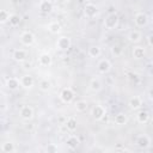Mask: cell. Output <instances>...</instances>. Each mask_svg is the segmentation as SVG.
Listing matches in <instances>:
<instances>
[{"instance_id": "obj_33", "label": "cell", "mask_w": 153, "mask_h": 153, "mask_svg": "<svg viewBox=\"0 0 153 153\" xmlns=\"http://www.w3.org/2000/svg\"><path fill=\"white\" fill-rule=\"evenodd\" d=\"M147 41H148V45L152 47V36H151V35L147 37Z\"/></svg>"}, {"instance_id": "obj_32", "label": "cell", "mask_w": 153, "mask_h": 153, "mask_svg": "<svg viewBox=\"0 0 153 153\" xmlns=\"http://www.w3.org/2000/svg\"><path fill=\"white\" fill-rule=\"evenodd\" d=\"M111 53H112L115 56H120L121 53H122V48H121L120 45H114V47L111 48Z\"/></svg>"}, {"instance_id": "obj_27", "label": "cell", "mask_w": 153, "mask_h": 153, "mask_svg": "<svg viewBox=\"0 0 153 153\" xmlns=\"http://www.w3.org/2000/svg\"><path fill=\"white\" fill-rule=\"evenodd\" d=\"M87 102L86 100H78L76 103H75V109H76V111H79V112H84V111H86V109H87Z\"/></svg>"}, {"instance_id": "obj_1", "label": "cell", "mask_w": 153, "mask_h": 153, "mask_svg": "<svg viewBox=\"0 0 153 153\" xmlns=\"http://www.w3.org/2000/svg\"><path fill=\"white\" fill-rule=\"evenodd\" d=\"M117 25H118V16H117L116 13H111V14H109V16L104 19V26H105V29H108V30H112V29H115Z\"/></svg>"}, {"instance_id": "obj_6", "label": "cell", "mask_w": 153, "mask_h": 153, "mask_svg": "<svg viewBox=\"0 0 153 153\" xmlns=\"http://www.w3.org/2000/svg\"><path fill=\"white\" fill-rule=\"evenodd\" d=\"M84 13H85V16L87 18H93V17H96L98 14V8H97V6L94 4L87 2L85 5V7H84Z\"/></svg>"}, {"instance_id": "obj_2", "label": "cell", "mask_w": 153, "mask_h": 153, "mask_svg": "<svg viewBox=\"0 0 153 153\" xmlns=\"http://www.w3.org/2000/svg\"><path fill=\"white\" fill-rule=\"evenodd\" d=\"M60 99L65 103V104H69L72 103V100L74 99V91L71 87H65L61 93H60Z\"/></svg>"}, {"instance_id": "obj_30", "label": "cell", "mask_w": 153, "mask_h": 153, "mask_svg": "<svg viewBox=\"0 0 153 153\" xmlns=\"http://www.w3.org/2000/svg\"><path fill=\"white\" fill-rule=\"evenodd\" d=\"M8 18H10V14L6 10H0V23L4 24L6 22H8Z\"/></svg>"}, {"instance_id": "obj_16", "label": "cell", "mask_w": 153, "mask_h": 153, "mask_svg": "<svg viewBox=\"0 0 153 153\" xmlns=\"http://www.w3.org/2000/svg\"><path fill=\"white\" fill-rule=\"evenodd\" d=\"M13 59L16 60V61H18V62H23V61H25L26 60V57H27V53L24 50V49H16L14 51H13Z\"/></svg>"}, {"instance_id": "obj_8", "label": "cell", "mask_w": 153, "mask_h": 153, "mask_svg": "<svg viewBox=\"0 0 153 153\" xmlns=\"http://www.w3.org/2000/svg\"><path fill=\"white\" fill-rule=\"evenodd\" d=\"M134 23H135L136 26H139V27H143V26L147 25V23H148V18H147V16H146L143 12H139V13H136L135 17H134Z\"/></svg>"}, {"instance_id": "obj_13", "label": "cell", "mask_w": 153, "mask_h": 153, "mask_svg": "<svg viewBox=\"0 0 153 153\" xmlns=\"http://www.w3.org/2000/svg\"><path fill=\"white\" fill-rule=\"evenodd\" d=\"M51 62H53V59L48 53H42L38 56V63L43 67H49L51 65Z\"/></svg>"}, {"instance_id": "obj_3", "label": "cell", "mask_w": 153, "mask_h": 153, "mask_svg": "<svg viewBox=\"0 0 153 153\" xmlns=\"http://www.w3.org/2000/svg\"><path fill=\"white\" fill-rule=\"evenodd\" d=\"M71 44H72L71 38L67 37V36H61V37L56 41V48H57L59 50H62V51L68 50V49L71 48Z\"/></svg>"}, {"instance_id": "obj_24", "label": "cell", "mask_w": 153, "mask_h": 153, "mask_svg": "<svg viewBox=\"0 0 153 153\" xmlns=\"http://www.w3.org/2000/svg\"><path fill=\"white\" fill-rule=\"evenodd\" d=\"M114 121H115V123H116L117 126H123V124L127 123L128 118H127V115H126V114H123V112H118V114L115 115Z\"/></svg>"}, {"instance_id": "obj_10", "label": "cell", "mask_w": 153, "mask_h": 153, "mask_svg": "<svg viewBox=\"0 0 153 153\" xmlns=\"http://www.w3.org/2000/svg\"><path fill=\"white\" fill-rule=\"evenodd\" d=\"M6 87L11 91H16L20 87V81L18 78H14V76H10L6 79Z\"/></svg>"}, {"instance_id": "obj_18", "label": "cell", "mask_w": 153, "mask_h": 153, "mask_svg": "<svg viewBox=\"0 0 153 153\" xmlns=\"http://www.w3.org/2000/svg\"><path fill=\"white\" fill-rule=\"evenodd\" d=\"M79 143H80V140H79L78 136H75V135H71V136L67 137V140H66V145H67V147H68L69 149H75V148L79 146Z\"/></svg>"}, {"instance_id": "obj_5", "label": "cell", "mask_w": 153, "mask_h": 153, "mask_svg": "<svg viewBox=\"0 0 153 153\" xmlns=\"http://www.w3.org/2000/svg\"><path fill=\"white\" fill-rule=\"evenodd\" d=\"M91 115H92V117L94 120L100 121L106 115V110H105V108L103 105H94L92 108V110H91Z\"/></svg>"}, {"instance_id": "obj_28", "label": "cell", "mask_w": 153, "mask_h": 153, "mask_svg": "<svg viewBox=\"0 0 153 153\" xmlns=\"http://www.w3.org/2000/svg\"><path fill=\"white\" fill-rule=\"evenodd\" d=\"M8 23H10L11 26H17V25H19V23H20V17H19L18 14H10Z\"/></svg>"}, {"instance_id": "obj_19", "label": "cell", "mask_w": 153, "mask_h": 153, "mask_svg": "<svg viewBox=\"0 0 153 153\" xmlns=\"http://www.w3.org/2000/svg\"><path fill=\"white\" fill-rule=\"evenodd\" d=\"M131 54H133V57H134V59L140 60V59H142V57L145 56L146 51H145V48H143V47H141V45H136V47L133 48Z\"/></svg>"}, {"instance_id": "obj_22", "label": "cell", "mask_w": 153, "mask_h": 153, "mask_svg": "<svg viewBox=\"0 0 153 153\" xmlns=\"http://www.w3.org/2000/svg\"><path fill=\"white\" fill-rule=\"evenodd\" d=\"M65 126H66L67 130H69V131H74V130L76 129V127H78L76 118H75V117H68L67 121H66V123H65Z\"/></svg>"}, {"instance_id": "obj_23", "label": "cell", "mask_w": 153, "mask_h": 153, "mask_svg": "<svg viewBox=\"0 0 153 153\" xmlns=\"http://www.w3.org/2000/svg\"><path fill=\"white\" fill-rule=\"evenodd\" d=\"M136 118H137V122H139V123L145 124V123H147L148 120H149V114H148V111H146V110H141V111L137 114Z\"/></svg>"}, {"instance_id": "obj_20", "label": "cell", "mask_w": 153, "mask_h": 153, "mask_svg": "<svg viewBox=\"0 0 153 153\" xmlns=\"http://www.w3.org/2000/svg\"><path fill=\"white\" fill-rule=\"evenodd\" d=\"M141 38H142L141 32L137 31V30H133V31H130L129 35H128V39H129V42H131V43H139V42L141 41Z\"/></svg>"}, {"instance_id": "obj_4", "label": "cell", "mask_w": 153, "mask_h": 153, "mask_svg": "<svg viewBox=\"0 0 153 153\" xmlns=\"http://www.w3.org/2000/svg\"><path fill=\"white\" fill-rule=\"evenodd\" d=\"M35 35L31 32V31H24L22 35H20V42L22 44L26 45V47H30L35 43Z\"/></svg>"}, {"instance_id": "obj_21", "label": "cell", "mask_w": 153, "mask_h": 153, "mask_svg": "<svg viewBox=\"0 0 153 153\" xmlns=\"http://www.w3.org/2000/svg\"><path fill=\"white\" fill-rule=\"evenodd\" d=\"M48 31H49L50 33H54V35L59 33V32L61 31V24H60L59 22H56V20L50 22V23L48 24Z\"/></svg>"}, {"instance_id": "obj_12", "label": "cell", "mask_w": 153, "mask_h": 153, "mask_svg": "<svg viewBox=\"0 0 153 153\" xmlns=\"http://www.w3.org/2000/svg\"><path fill=\"white\" fill-rule=\"evenodd\" d=\"M136 145H137V147H140V148H147V147H149V145H151V139H149V136H147V135H139L137 137H136Z\"/></svg>"}, {"instance_id": "obj_17", "label": "cell", "mask_w": 153, "mask_h": 153, "mask_svg": "<svg viewBox=\"0 0 153 153\" xmlns=\"http://www.w3.org/2000/svg\"><path fill=\"white\" fill-rule=\"evenodd\" d=\"M88 87L93 92L100 91V88H102V81H100V79L99 78H92L90 80V82H88Z\"/></svg>"}, {"instance_id": "obj_25", "label": "cell", "mask_w": 153, "mask_h": 153, "mask_svg": "<svg viewBox=\"0 0 153 153\" xmlns=\"http://www.w3.org/2000/svg\"><path fill=\"white\" fill-rule=\"evenodd\" d=\"M88 56L90 57H93V59H96V57H99L100 56V54H102V50H100V47H98V45H92V47H90L88 48Z\"/></svg>"}, {"instance_id": "obj_14", "label": "cell", "mask_w": 153, "mask_h": 153, "mask_svg": "<svg viewBox=\"0 0 153 153\" xmlns=\"http://www.w3.org/2000/svg\"><path fill=\"white\" fill-rule=\"evenodd\" d=\"M38 8L42 13H50L53 11V2L51 0H42L38 5Z\"/></svg>"}, {"instance_id": "obj_26", "label": "cell", "mask_w": 153, "mask_h": 153, "mask_svg": "<svg viewBox=\"0 0 153 153\" xmlns=\"http://www.w3.org/2000/svg\"><path fill=\"white\" fill-rule=\"evenodd\" d=\"M1 151L5 152V153H12L16 151V147H14V143L12 142H5L1 145Z\"/></svg>"}, {"instance_id": "obj_9", "label": "cell", "mask_w": 153, "mask_h": 153, "mask_svg": "<svg viewBox=\"0 0 153 153\" xmlns=\"http://www.w3.org/2000/svg\"><path fill=\"white\" fill-rule=\"evenodd\" d=\"M19 116H20L23 120H25V121L31 120V118L33 117V110H32V108L29 106V105H24V106L20 109V111H19Z\"/></svg>"}, {"instance_id": "obj_11", "label": "cell", "mask_w": 153, "mask_h": 153, "mask_svg": "<svg viewBox=\"0 0 153 153\" xmlns=\"http://www.w3.org/2000/svg\"><path fill=\"white\" fill-rule=\"evenodd\" d=\"M19 81H20V86H23V87H25V88L32 87V86H33V82H35L32 75H30V74H24L23 76H20Z\"/></svg>"}, {"instance_id": "obj_29", "label": "cell", "mask_w": 153, "mask_h": 153, "mask_svg": "<svg viewBox=\"0 0 153 153\" xmlns=\"http://www.w3.org/2000/svg\"><path fill=\"white\" fill-rule=\"evenodd\" d=\"M39 88L42 91H48L50 88V81L48 79H43L39 81Z\"/></svg>"}, {"instance_id": "obj_31", "label": "cell", "mask_w": 153, "mask_h": 153, "mask_svg": "<svg viewBox=\"0 0 153 153\" xmlns=\"http://www.w3.org/2000/svg\"><path fill=\"white\" fill-rule=\"evenodd\" d=\"M45 149H47L48 153H56V152L59 151V148H57V146H56L55 143H49Z\"/></svg>"}, {"instance_id": "obj_7", "label": "cell", "mask_w": 153, "mask_h": 153, "mask_svg": "<svg viewBox=\"0 0 153 153\" xmlns=\"http://www.w3.org/2000/svg\"><path fill=\"white\" fill-rule=\"evenodd\" d=\"M97 69H98V72L102 73V74L109 73L110 69H111V63H110V61H109L108 59H102V60L98 62V65H97Z\"/></svg>"}, {"instance_id": "obj_15", "label": "cell", "mask_w": 153, "mask_h": 153, "mask_svg": "<svg viewBox=\"0 0 153 153\" xmlns=\"http://www.w3.org/2000/svg\"><path fill=\"white\" fill-rule=\"evenodd\" d=\"M128 105H129V108H130L131 110H137V109H140V108L142 106V100H141L140 97L134 96V97H131V98L128 100Z\"/></svg>"}]
</instances>
